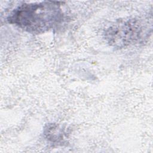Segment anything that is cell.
<instances>
[{"instance_id": "6da1fadb", "label": "cell", "mask_w": 153, "mask_h": 153, "mask_svg": "<svg viewBox=\"0 0 153 153\" xmlns=\"http://www.w3.org/2000/svg\"><path fill=\"white\" fill-rule=\"evenodd\" d=\"M63 19L59 2L42 1L18 6L11 12L7 21L27 32L41 33L56 27Z\"/></svg>"}, {"instance_id": "7a4b0ae2", "label": "cell", "mask_w": 153, "mask_h": 153, "mask_svg": "<svg viewBox=\"0 0 153 153\" xmlns=\"http://www.w3.org/2000/svg\"><path fill=\"white\" fill-rule=\"evenodd\" d=\"M148 23L139 18L117 21L105 31L107 42L116 48H123L143 41L148 35Z\"/></svg>"}]
</instances>
